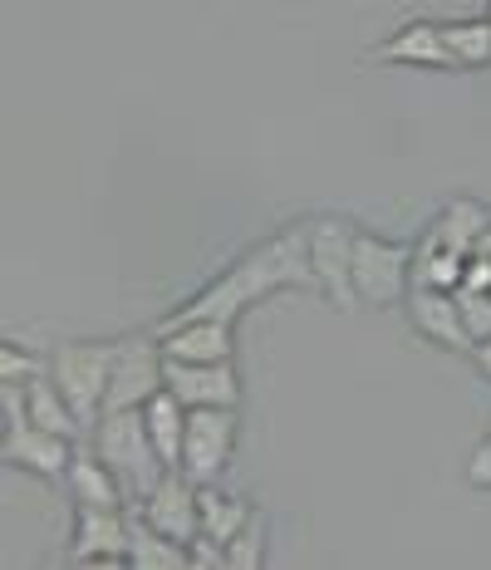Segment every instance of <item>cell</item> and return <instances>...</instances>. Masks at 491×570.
Returning <instances> with one entry per match:
<instances>
[{
  "instance_id": "obj_15",
  "label": "cell",
  "mask_w": 491,
  "mask_h": 570,
  "mask_svg": "<svg viewBox=\"0 0 491 570\" xmlns=\"http://www.w3.org/2000/svg\"><path fill=\"white\" fill-rule=\"evenodd\" d=\"M65 492L75 497V507H128L124 478L99 453H75L65 472Z\"/></svg>"
},
{
  "instance_id": "obj_12",
  "label": "cell",
  "mask_w": 491,
  "mask_h": 570,
  "mask_svg": "<svg viewBox=\"0 0 491 570\" xmlns=\"http://www.w3.org/2000/svg\"><path fill=\"white\" fill-rule=\"evenodd\" d=\"M167 389H173L187 409H236V403H242L236 360H217V364L167 360Z\"/></svg>"
},
{
  "instance_id": "obj_5",
  "label": "cell",
  "mask_w": 491,
  "mask_h": 570,
  "mask_svg": "<svg viewBox=\"0 0 491 570\" xmlns=\"http://www.w3.org/2000/svg\"><path fill=\"white\" fill-rule=\"evenodd\" d=\"M310 236V266H315L320 295L334 305L340 315L359 311V291H354V227L344 217H315L305 222Z\"/></svg>"
},
{
  "instance_id": "obj_26",
  "label": "cell",
  "mask_w": 491,
  "mask_h": 570,
  "mask_svg": "<svg viewBox=\"0 0 491 570\" xmlns=\"http://www.w3.org/2000/svg\"><path fill=\"white\" fill-rule=\"evenodd\" d=\"M467 482H472L477 492H491V428L477 438L472 458H467Z\"/></svg>"
},
{
  "instance_id": "obj_10",
  "label": "cell",
  "mask_w": 491,
  "mask_h": 570,
  "mask_svg": "<svg viewBox=\"0 0 491 570\" xmlns=\"http://www.w3.org/2000/svg\"><path fill=\"white\" fill-rule=\"evenodd\" d=\"M138 517L148 521V527H158L163 537L173 541H197L202 537V507H197V482L187 478L183 468L163 472V482L153 487L148 497L138 502Z\"/></svg>"
},
{
  "instance_id": "obj_14",
  "label": "cell",
  "mask_w": 491,
  "mask_h": 570,
  "mask_svg": "<svg viewBox=\"0 0 491 570\" xmlns=\"http://www.w3.org/2000/svg\"><path fill=\"white\" fill-rule=\"evenodd\" d=\"M369 65H409V69H452V55L442 45V26L438 20H409L379 40L374 50H364Z\"/></svg>"
},
{
  "instance_id": "obj_29",
  "label": "cell",
  "mask_w": 491,
  "mask_h": 570,
  "mask_svg": "<svg viewBox=\"0 0 491 570\" xmlns=\"http://www.w3.org/2000/svg\"><path fill=\"white\" fill-rule=\"evenodd\" d=\"M472 252H482V256H491V227L482 232V242H477V246H472Z\"/></svg>"
},
{
  "instance_id": "obj_6",
  "label": "cell",
  "mask_w": 491,
  "mask_h": 570,
  "mask_svg": "<svg viewBox=\"0 0 491 570\" xmlns=\"http://www.w3.org/2000/svg\"><path fill=\"white\" fill-rule=\"evenodd\" d=\"M167 389V354L158 335H124L114 340V374H109V409H143L153 394Z\"/></svg>"
},
{
  "instance_id": "obj_20",
  "label": "cell",
  "mask_w": 491,
  "mask_h": 570,
  "mask_svg": "<svg viewBox=\"0 0 491 570\" xmlns=\"http://www.w3.org/2000/svg\"><path fill=\"white\" fill-rule=\"evenodd\" d=\"M197 507H202V537H212L222 546L246 527L251 512H256V507L242 502V497H226L217 482H197Z\"/></svg>"
},
{
  "instance_id": "obj_18",
  "label": "cell",
  "mask_w": 491,
  "mask_h": 570,
  "mask_svg": "<svg viewBox=\"0 0 491 570\" xmlns=\"http://www.w3.org/2000/svg\"><path fill=\"white\" fill-rule=\"evenodd\" d=\"M26 409H30V423L50 428V433L75 438V443H79L84 433H89V428H84V419L75 413V403L65 399V389H59L50 374H40V379H30V384H26Z\"/></svg>"
},
{
  "instance_id": "obj_16",
  "label": "cell",
  "mask_w": 491,
  "mask_h": 570,
  "mask_svg": "<svg viewBox=\"0 0 491 570\" xmlns=\"http://www.w3.org/2000/svg\"><path fill=\"white\" fill-rule=\"evenodd\" d=\"M143 419H148V433H153V448H158L163 468H183V443H187V403L173 394V389H163V394H153L143 403Z\"/></svg>"
},
{
  "instance_id": "obj_8",
  "label": "cell",
  "mask_w": 491,
  "mask_h": 570,
  "mask_svg": "<svg viewBox=\"0 0 491 570\" xmlns=\"http://www.w3.org/2000/svg\"><path fill=\"white\" fill-rule=\"evenodd\" d=\"M128 541H134L128 507H75V531H69L75 566H128Z\"/></svg>"
},
{
  "instance_id": "obj_13",
  "label": "cell",
  "mask_w": 491,
  "mask_h": 570,
  "mask_svg": "<svg viewBox=\"0 0 491 570\" xmlns=\"http://www.w3.org/2000/svg\"><path fill=\"white\" fill-rule=\"evenodd\" d=\"M153 335L163 340L167 360H187V364L236 360V325L232 320H177V325H153Z\"/></svg>"
},
{
  "instance_id": "obj_22",
  "label": "cell",
  "mask_w": 491,
  "mask_h": 570,
  "mask_svg": "<svg viewBox=\"0 0 491 570\" xmlns=\"http://www.w3.org/2000/svg\"><path fill=\"white\" fill-rule=\"evenodd\" d=\"M487 227H491V212H487L477 197H452L448 207H442L438 217H433V232H438L448 246H458V252H472V246L482 242Z\"/></svg>"
},
{
  "instance_id": "obj_11",
  "label": "cell",
  "mask_w": 491,
  "mask_h": 570,
  "mask_svg": "<svg viewBox=\"0 0 491 570\" xmlns=\"http://www.w3.org/2000/svg\"><path fill=\"white\" fill-rule=\"evenodd\" d=\"M403 311H409V325H413L428 344H438V350H452V354H472V335H467V325H462V301H458V291L413 285L409 301H403Z\"/></svg>"
},
{
  "instance_id": "obj_25",
  "label": "cell",
  "mask_w": 491,
  "mask_h": 570,
  "mask_svg": "<svg viewBox=\"0 0 491 570\" xmlns=\"http://www.w3.org/2000/svg\"><path fill=\"white\" fill-rule=\"evenodd\" d=\"M458 301H462V325H467V335H472V350H477V340L491 335V295H482V291H458Z\"/></svg>"
},
{
  "instance_id": "obj_28",
  "label": "cell",
  "mask_w": 491,
  "mask_h": 570,
  "mask_svg": "<svg viewBox=\"0 0 491 570\" xmlns=\"http://www.w3.org/2000/svg\"><path fill=\"white\" fill-rule=\"evenodd\" d=\"M472 364H477V370L487 374V384H491V335H487V340H477V350H472Z\"/></svg>"
},
{
  "instance_id": "obj_27",
  "label": "cell",
  "mask_w": 491,
  "mask_h": 570,
  "mask_svg": "<svg viewBox=\"0 0 491 570\" xmlns=\"http://www.w3.org/2000/svg\"><path fill=\"white\" fill-rule=\"evenodd\" d=\"M462 291H482V295H491V256H482V252H472V256H467Z\"/></svg>"
},
{
  "instance_id": "obj_17",
  "label": "cell",
  "mask_w": 491,
  "mask_h": 570,
  "mask_svg": "<svg viewBox=\"0 0 491 570\" xmlns=\"http://www.w3.org/2000/svg\"><path fill=\"white\" fill-rule=\"evenodd\" d=\"M467 256L472 252H458L448 246L442 236L428 227L423 242L413 246V285H438V291H462V271H467Z\"/></svg>"
},
{
  "instance_id": "obj_4",
  "label": "cell",
  "mask_w": 491,
  "mask_h": 570,
  "mask_svg": "<svg viewBox=\"0 0 491 570\" xmlns=\"http://www.w3.org/2000/svg\"><path fill=\"white\" fill-rule=\"evenodd\" d=\"M109 374H114V340H75L50 350V379L65 389V399L75 403L84 428L99 423L104 403H109Z\"/></svg>"
},
{
  "instance_id": "obj_2",
  "label": "cell",
  "mask_w": 491,
  "mask_h": 570,
  "mask_svg": "<svg viewBox=\"0 0 491 570\" xmlns=\"http://www.w3.org/2000/svg\"><path fill=\"white\" fill-rule=\"evenodd\" d=\"M94 438V453H99L109 468L124 478L128 497L143 502V497L153 492V487L163 482V458L158 448H153V433H148V419H143V409H109L99 413V423L89 428Z\"/></svg>"
},
{
  "instance_id": "obj_3",
  "label": "cell",
  "mask_w": 491,
  "mask_h": 570,
  "mask_svg": "<svg viewBox=\"0 0 491 570\" xmlns=\"http://www.w3.org/2000/svg\"><path fill=\"white\" fill-rule=\"evenodd\" d=\"M354 291H359V305H369V311L403 305L413 291V246L359 232L354 236Z\"/></svg>"
},
{
  "instance_id": "obj_21",
  "label": "cell",
  "mask_w": 491,
  "mask_h": 570,
  "mask_svg": "<svg viewBox=\"0 0 491 570\" xmlns=\"http://www.w3.org/2000/svg\"><path fill=\"white\" fill-rule=\"evenodd\" d=\"M442 45L452 55V69H487L491 65V20L467 16V20H442Z\"/></svg>"
},
{
  "instance_id": "obj_19",
  "label": "cell",
  "mask_w": 491,
  "mask_h": 570,
  "mask_svg": "<svg viewBox=\"0 0 491 570\" xmlns=\"http://www.w3.org/2000/svg\"><path fill=\"white\" fill-rule=\"evenodd\" d=\"M128 566L134 570H183L192 566V546L163 537L158 527H148L143 517H134V541H128Z\"/></svg>"
},
{
  "instance_id": "obj_24",
  "label": "cell",
  "mask_w": 491,
  "mask_h": 570,
  "mask_svg": "<svg viewBox=\"0 0 491 570\" xmlns=\"http://www.w3.org/2000/svg\"><path fill=\"white\" fill-rule=\"evenodd\" d=\"M50 374V354L35 350L26 340H6L0 344V384H30V379Z\"/></svg>"
},
{
  "instance_id": "obj_9",
  "label": "cell",
  "mask_w": 491,
  "mask_h": 570,
  "mask_svg": "<svg viewBox=\"0 0 491 570\" xmlns=\"http://www.w3.org/2000/svg\"><path fill=\"white\" fill-rule=\"evenodd\" d=\"M75 453H79L75 438L50 433V428H40V423L6 428V443H0V462H6V468L30 472V478H45V482H65Z\"/></svg>"
},
{
  "instance_id": "obj_1",
  "label": "cell",
  "mask_w": 491,
  "mask_h": 570,
  "mask_svg": "<svg viewBox=\"0 0 491 570\" xmlns=\"http://www.w3.org/2000/svg\"><path fill=\"white\" fill-rule=\"evenodd\" d=\"M275 291H320L315 266H310V236L305 227H285L242 252L217 281H207L197 295H187L173 315L158 325H177V320H242L251 305H261Z\"/></svg>"
},
{
  "instance_id": "obj_7",
  "label": "cell",
  "mask_w": 491,
  "mask_h": 570,
  "mask_svg": "<svg viewBox=\"0 0 491 570\" xmlns=\"http://www.w3.org/2000/svg\"><path fill=\"white\" fill-rule=\"evenodd\" d=\"M236 409H187V443H183V472L192 482H217L236 453Z\"/></svg>"
},
{
  "instance_id": "obj_23",
  "label": "cell",
  "mask_w": 491,
  "mask_h": 570,
  "mask_svg": "<svg viewBox=\"0 0 491 570\" xmlns=\"http://www.w3.org/2000/svg\"><path fill=\"white\" fill-rule=\"evenodd\" d=\"M266 541H271V517L256 507L246 527L226 541V570H261L266 566Z\"/></svg>"
}]
</instances>
